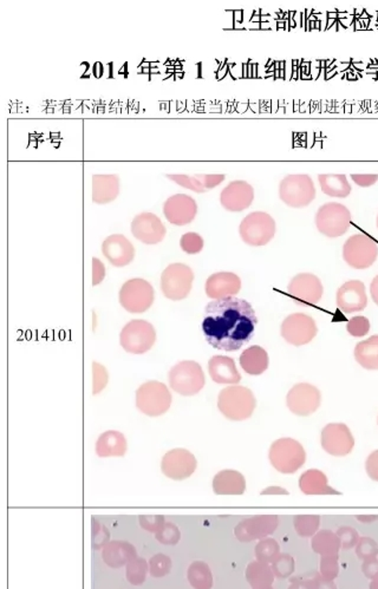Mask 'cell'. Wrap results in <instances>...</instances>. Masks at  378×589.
<instances>
[{"label":"cell","mask_w":378,"mask_h":589,"mask_svg":"<svg viewBox=\"0 0 378 589\" xmlns=\"http://www.w3.org/2000/svg\"><path fill=\"white\" fill-rule=\"evenodd\" d=\"M322 403V395L315 385L299 383L295 385L286 395V405L292 414L307 417L315 414Z\"/></svg>","instance_id":"5bb4252c"},{"label":"cell","mask_w":378,"mask_h":589,"mask_svg":"<svg viewBox=\"0 0 378 589\" xmlns=\"http://www.w3.org/2000/svg\"><path fill=\"white\" fill-rule=\"evenodd\" d=\"M119 298L124 310L130 313H143L153 305L155 293L153 286L147 280L134 278L124 283Z\"/></svg>","instance_id":"8fae6325"},{"label":"cell","mask_w":378,"mask_h":589,"mask_svg":"<svg viewBox=\"0 0 378 589\" xmlns=\"http://www.w3.org/2000/svg\"><path fill=\"white\" fill-rule=\"evenodd\" d=\"M370 293L371 298L374 300V304L378 306V276H374V280L371 281Z\"/></svg>","instance_id":"db71d44e"},{"label":"cell","mask_w":378,"mask_h":589,"mask_svg":"<svg viewBox=\"0 0 378 589\" xmlns=\"http://www.w3.org/2000/svg\"><path fill=\"white\" fill-rule=\"evenodd\" d=\"M281 337L293 346H303L315 339L318 327L315 319L304 313H295L285 318L281 324Z\"/></svg>","instance_id":"4fadbf2b"},{"label":"cell","mask_w":378,"mask_h":589,"mask_svg":"<svg viewBox=\"0 0 378 589\" xmlns=\"http://www.w3.org/2000/svg\"><path fill=\"white\" fill-rule=\"evenodd\" d=\"M323 580L322 575L317 571H310L302 576L291 578V585L288 589H318L319 583Z\"/></svg>","instance_id":"f35d334b"},{"label":"cell","mask_w":378,"mask_h":589,"mask_svg":"<svg viewBox=\"0 0 378 589\" xmlns=\"http://www.w3.org/2000/svg\"><path fill=\"white\" fill-rule=\"evenodd\" d=\"M339 573L338 566V555L322 556L320 560V575L323 578L333 581Z\"/></svg>","instance_id":"ee69618b"},{"label":"cell","mask_w":378,"mask_h":589,"mask_svg":"<svg viewBox=\"0 0 378 589\" xmlns=\"http://www.w3.org/2000/svg\"><path fill=\"white\" fill-rule=\"evenodd\" d=\"M278 526L276 516H258L240 523L236 528V535L241 541H251L274 533Z\"/></svg>","instance_id":"cb8c5ba5"},{"label":"cell","mask_w":378,"mask_h":589,"mask_svg":"<svg viewBox=\"0 0 378 589\" xmlns=\"http://www.w3.org/2000/svg\"><path fill=\"white\" fill-rule=\"evenodd\" d=\"M248 582L255 589L267 588L274 582V574L270 568L262 563L255 562L250 564L248 569Z\"/></svg>","instance_id":"836d02e7"},{"label":"cell","mask_w":378,"mask_h":589,"mask_svg":"<svg viewBox=\"0 0 378 589\" xmlns=\"http://www.w3.org/2000/svg\"><path fill=\"white\" fill-rule=\"evenodd\" d=\"M93 377H94V385H93V395H98L104 390L108 385L109 374L104 366L94 362L93 363Z\"/></svg>","instance_id":"f6af8a7d"},{"label":"cell","mask_w":378,"mask_h":589,"mask_svg":"<svg viewBox=\"0 0 378 589\" xmlns=\"http://www.w3.org/2000/svg\"><path fill=\"white\" fill-rule=\"evenodd\" d=\"M288 294L304 305H316L323 297L322 281L311 273H300L295 276L288 287Z\"/></svg>","instance_id":"2e32d148"},{"label":"cell","mask_w":378,"mask_h":589,"mask_svg":"<svg viewBox=\"0 0 378 589\" xmlns=\"http://www.w3.org/2000/svg\"><path fill=\"white\" fill-rule=\"evenodd\" d=\"M276 221L265 212H253L245 217L239 226V234L243 243L250 246H265L276 235Z\"/></svg>","instance_id":"ba28073f"},{"label":"cell","mask_w":378,"mask_h":589,"mask_svg":"<svg viewBox=\"0 0 378 589\" xmlns=\"http://www.w3.org/2000/svg\"><path fill=\"white\" fill-rule=\"evenodd\" d=\"M377 257V243L365 234L352 235L343 246V259L351 269H369Z\"/></svg>","instance_id":"30bf717a"},{"label":"cell","mask_w":378,"mask_h":589,"mask_svg":"<svg viewBox=\"0 0 378 589\" xmlns=\"http://www.w3.org/2000/svg\"><path fill=\"white\" fill-rule=\"evenodd\" d=\"M104 278L105 267L103 262L97 257H94L93 259V285L97 286V285L101 284Z\"/></svg>","instance_id":"f907efd6"},{"label":"cell","mask_w":378,"mask_h":589,"mask_svg":"<svg viewBox=\"0 0 378 589\" xmlns=\"http://www.w3.org/2000/svg\"><path fill=\"white\" fill-rule=\"evenodd\" d=\"M258 318L250 302L231 297L210 302L205 309L203 331L217 350L238 351L253 338Z\"/></svg>","instance_id":"6da1fadb"},{"label":"cell","mask_w":378,"mask_h":589,"mask_svg":"<svg viewBox=\"0 0 378 589\" xmlns=\"http://www.w3.org/2000/svg\"><path fill=\"white\" fill-rule=\"evenodd\" d=\"M355 359L363 369L369 371L378 370V334L357 344L355 347Z\"/></svg>","instance_id":"1f68e13d"},{"label":"cell","mask_w":378,"mask_h":589,"mask_svg":"<svg viewBox=\"0 0 378 589\" xmlns=\"http://www.w3.org/2000/svg\"><path fill=\"white\" fill-rule=\"evenodd\" d=\"M257 407L253 392L245 386L231 385L221 390L217 397V409L229 421H246Z\"/></svg>","instance_id":"7a4b0ae2"},{"label":"cell","mask_w":378,"mask_h":589,"mask_svg":"<svg viewBox=\"0 0 378 589\" xmlns=\"http://www.w3.org/2000/svg\"><path fill=\"white\" fill-rule=\"evenodd\" d=\"M262 495H288V490H285V489L281 488V487L274 485V487L265 489L262 492Z\"/></svg>","instance_id":"f5cc1de1"},{"label":"cell","mask_w":378,"mask_h":589,"mask_svg":"<svg viewBox=\"0 0 378 589\" xmlns=\"http://www.w3.org/2000/svg\"><path fill=\"white\" fill-rule=\"evenodd\" d=\"M376 224H377V228H378V215H377V222H376Z\"/></svg>","instance_id":"91938a15"},{"label":"cell","mask_w":378,"mask_h":589,"mask_svg":"<svg viewBox=\"0 0 378 589\" xmlns=\"http://www.w3.org/2000/svg\"><path fill=\"white\" fill-rule=\"evenodd\" d=\"M127 452V440L119 431L102 433L96 443V454L100 457H122Z\"/></svg>","instance_id":"f546056e"},{"label":"cell","mask_w":378,"mask_h":589,"mask_svg":"<svg viewBox=\"0 0 378 589\" xmlns=\"http://www.w3.org/2000/svg\"><path fill=\"white\" fill-rule=\"evenodd\" d=\"M196 459L186 449H174L166 454L162 459V471L167 478L181 481L194 474L196 470Z\"/></svg>","instance_id":"ac0fdd59"},{"label":"cell","mask_w":378,"mask_h":589,"mask_svg":"<svg viewBox=\"0 0 378 589\" xmlns=\"http://www.w3.org/2000/svg\"><path fill=\"white\" fill-rule=\"evenodd\" d=\"M168 381L173 391L189 397L198 395L203 390L206 378L198 363L184 360L173 366L169 371Z\"/></svg>","instance_id":"277c9868"},{"label":"cell","mask_w":378,"mask_h":589,"mask_svg":"<svg viewBox=\"0 0 378 589\" xmlns=\"http://www.w3.org/2000/svg\"><path fill=\"white\" fill-rule=\"evenodd\" d=\"M346 330H348L350 336L362 338V337L367 336L370 331V321L367 317L357 316V317L351 318L348 321Z\"/></svg>","instance_id":"7bdbcfd3"},{"label":"cell","mask_w":378,"mask_h":589,"mask_svg":"<svg viewBox=\"0 0 378 589\" xmlns=\"http://www.w3.org/2000/svg\"><path fill=\"white\" fill-rule=\"evenodd\" d=\"M172 395L161 381H147L136 391V407L149 417H160L170 409Z\"/></svg>","instance_id":"8992f818"},{"label":"cell","mask_w":378,"mask_h":589,"mask_svg":"<svg viewBox=\"0 0 378 589\" xmlns=\"http://www.w3.org/2000/svg\"><path fill=\"white\" fill-rule=\"evenodd\" d=\"M272 568H274V574L277 575L278 578H288L295 571V560L292 556L281 554L274 559Z\"/></svg>","instance_id":"60d3db41"},{"label":"cell","mask_w":378,"mask_h":589,"mask_svg":"<svg viewBox=\"0 0 378 589\" xmlns=\"http://www.w3.org/2000/svg\"><path fill=\"white\" fill-rule=\"evenodd\" d=\"M156 341L153 325L146 320H131L121 331L120 344L128 353L143 355L151 350Z\"/></svg>","instance_id":"9c48e42d"},{"label":"cell","mask_w":378,"mask_h":589,"mask_svg":"<svg viewBox=\"0 0 378 589\" xmlns=\"http://www.w3.org/2000/svg\"><path fill=\"white\" fill-rule=\"evenodd\" d=\"M259 589H272V588H269V587H267V588H259Z\"/></svg>","instance_id":"680465c9"},{"label":"cell","mask_w":378,"mask_h":589,"mask_svg":"<svg viewBox=\"0 0 378 589\" xmlns=\"http://www.w3.org/2000/svg\"><path fill=\"white\" fill-rule=\"evenodd\" d=\"M131 233L142 243L156 245L165 239L167 229L158 215L143 212L131 221Z\"/></svg>","instance_id":"e0dca14e"},{"label":"cell","mask_w":378,"mask_h":589,"mask_svg":"<svg viewBox=\"0 0 378 589\" xmlns=\"http://www.w3.org/2000/svg\"><path fill=\"white\" fill-rule=\"evenodd\" d=\"M320 443L324 452L335 457H344L355 447V438L343 423H331L323 429Z\"/></svg>","instance_id":"9a60e30c"},{"label":"cell","mask_w":378,"mask_h":589,"mask_svg":"<svg viewBox=\"0 0 378 589\" xmlns=\"http://www.w3.org/2000/svg\"><path fill=\"white\" fill-rule=\"evenodd\" d=\"M194 281V273L184 264H172L161 276V290L166 298L179 302L187 298Z\"/></svg>","instance_id":"7c38bea8"},{"label":"cell","mask_w":378,"mask_h":589,"mask_svg":"<svg viewBox=\"0 0 378 589\" xmlns=\"http://www.w3.org/2000/svg\"><path fill=\"white\" fill-rule=\"evenodd\" d=\"M299 488L305 495H342L330 487L326 475L317 469L307 470L300 476Z\"/></svg>","instance_id":"4316f807"},{"label":"cell","mask_w":378,"mask_h":589,"mask_svg":"<svg viewBox=\"0 0 378 589\" xmlns=\"http://www.w3.org/2000/svg\"><path fill=\"white\" fill-rule=\"evenodd\" d=\"M362 571H363V574L367 576V578H370V580H374V578H378V559L377 557H374V559L367 560V561H364L363 564H362Z\"/></svg>","instance_id":"816d5d0a"},{"label":"cell","mask_w":378,"mask_h":589,"mask_svg":"<svg viewBox=\"0 0 378 589\" xmlns=\"http://www.w3.org/2000/svg\"><path fill=\"white\" fill-rule=\"evenodd\" d=\"M167 177L172 180L173 182H175L176 184L184 187L189 191L198 193V194H203L206 191L205 187L203 186V183L198 180L196 174L193 176L184 175V174H170V175H167Z\"/></svg>","instance_id":"74e56055"},{"label":"cell","mask_w":378,"mask_h":589,"mask_svg":"<svg viewBox=\"0 0 378 589\" xmlns=\"http://www.w3.org/2000/svg\"><path fill=\"white\" fill-rule=\"evenodd\" d=\"M255 554L262 562H274V559L279 554V545L277 541L272 539L262 541L255 548Z\"/></svg>","instance_id":"8d00e7d4"},{"label":"cell","mask_w":378,"mask_h":589,"mask_svg":"<svg viewBox=\"0 0 378 589\" xmlns=\"http://www.w3.org/2000/svg\"><path fill=\"white\" fill-rule=\"evenodd\" d=\"M205 290L207 297L214 300L231 298L241 290V280L232 272L214 273L207 279Z\"/></svg>","instance_id":"603a6c76"},{"label":"cell","mask_w":378,"mask_h":589,"mask_svg":"<svg viewBox=\"0 0 378 589\" xmlns=\"http://www.w3.org/2000/svg\"><path fill=\"white\" fill-rule=\"evenodd\" d=\"M370 589H378V578L371 581Z\"/></svg>","instance_id":"6f0895ef"},{"label":"cell","mask_w":378,"mask_h":589,"mask_svg":"<svg viewBox=\"0 0 378 589\" xmlns=\"http://www.w3.org/2000/svg\"><path fill=\"white\" fill-rule=\"evenodd\" d=\"M336 534L341 540L342 548L343 549L353 548L360 541V535L357 533V530L353 529L351 527H342Z\"/></svg>","instance_id":"bcb514c9"},{"label":"cell","mask_w":378,"mask_h":589,"mask_svg":"<svg viewBox=\"0 0 378 589\" xmlns=\"http://www.w3.org/2000/svg\"><path fill=\"white\" fill-rule=\"evenodd\" d=\"M188 578L194 588L210 589L212 587V574L205 563H193L188 571Z\"/></svg>","instance_id":"e575fe53"},{"label":"cell","mask_w":378,"mask_h":589,"mask_svg":"<svg viewBox=\"0 0 378 589\" xmlns=\"http://www.w3.org/2000/svg\"><path fill=\"white\" fill-rule=\"evenodd\" d=\"M208 372L217 384L236 385L241 381V374L236 369L234 359L226 356H214L210 358Z\"/></svg>","instance_id":"d4e9b609"},{"label":"cell","mask_w":378,"mask_h":589,"mask_svg":"<svg viewBox=\"0 0 378 589\" xmlns=\"http://www.w3.org/2000/svg\"><path fill=\"white\" fill-rule=\"evenodd\" d=\"M279 198L285 205L292 208L307 207L316 198L313 180L307 174L285 176L279 184Z\"/></svg>","instance_id":"5b68a950"},{"label":"cell","mask_w":378,"mask_h":589,"mask_svg":"<svg viewBox=\"0 0 378 589\" xmlns=\"http://www.w3.org/2000/svg\"><path fill=\"white\" fill-rule=\"evenodd\" d=\"M270 358L262 346L255 345L243 351L240 356V366L251 376H260L269 369Z\"/></svg>","instance_id":"f1b7e54d"},{"label":"cell","mask_w":378,"mask_h":589,"mask_svg":"<svg viewBox=\"0 0 378 589\" xmlns=\"http://www.w3.org/2000/svg\"><path fill=\"white\" fill-rule=\"evenodd\" d=\"M318 589H337V585H335V582L333 581H329V580L323 578L320 583H319Z\"/></svg>","instance_id":"9f6ffc18"},{"label":"cell","mask_w":378,"mask_h":589,"mask_svg":"<svg viewBox=\"0 0 378 589\" xmlns=\"http://www.w3.org/2000/svg\"><path fill=\"white\" fill-rule=\"evenodd\" d=\"M318 181L320 189L328 196L344 198L351 194V184L344 174H320Z\"/></svg>","instance_id":"4dcf8cb0"},{"label":"cell","mask_w":378,"mask_h":589,"mask_svg":"<svg viewBox=\"0 0 378 589\" xmlns=\"http://www.w3.org/2000/svg\"><path fill=\"white\" fill-rule=\"evenodd\" d=\"M320 524L318 515H300L295 518V528L299 536H315Z\"/></svg>","instance_id":"d590c367"},{"label":"cell","mask_w":378,"mask_h":589,"mask_svg":"<svg viewBox=\"0 0 378 589\" xmlns=\"http://www.w3.org/2000/svg\"><path fill=\"white\" fill-rule=\"evenodd\" d=\"M163 214L169 224L186 226L194 221L198 214V203L189 195H173L163 205Z\"/></svg>","instance_id":"d6986e66"},{"label":"cell","mask_w":378,"mask_h":589,"mask_svg":"<svg viewBox=\"0 0 378 589\" xmlns=\"http://www.w3.org/2000/svg\"><path fill=\"white\" fill-rule=\"evenodd\" d=\"M356 554L363 561L374 559L378 555V545L371 537H362L356 546Z\"/></svg>","instance_id":"b9f144b4"},{"label":"cell","mask_w":378,"mask_h":589,"mask_svg":"<svg viewBox=\"0 0 378 589\" xmlns=\"http://www.w3.org/2000/svg\"><path fill=\"white\" fill-rule=\"evenodd\" d=\"M213 489L217 495H243L246 490V481L238 471L224 470L214 478Z\"/></svg>","instance_id":"83f0119b"},{"label":"cell","mask_w":378,"mask_h":589,"mask_svg":"<svg viewBox=\"0 0 378 589\" xmlns=\"http://www.w3.org/2000/svg\"><path fill=\"white\" fill-rule=\"evenodd\" d=\"M255 200V189L246 181H232L222 189L220 203L226 210L240 213L248 209Z\"/></svg>","instance_id":"ffe728a7"},{"label":"cell","mask_w":378,"mask_h":589,"mask_svg":"<svg viewBox=\"0 0 378 589\" xmlns=\"http://www.w3.org/2000/svg\"><path fill=\"white\" fill-rule=\"evenodd\" d=\"M342 548L341 540L337 534L331 530H322L312 539V549L322 556L338 555Z\"/></svg>","instance_id":"d6a6232c"},{"label":"cell","mask_w":378,"mask_h":589,"mask_svg":"<svg viewBox=\"0 0 378 589\" xmlns=\"http://www.w3.org/2000/svg\"><path fill=\"white\" fill-rule=\"evenodd\" d=\"M270 462L281 474H295L306 461L303 445L293 438H281L270 447Z\"/></svg>","instance_id":"3957f363"},{"label":"cell","mask_w":378,"mask_h":589,"mask_svg":"<svg viewBox=\"0 0 378 589\" xmlns=\"http://www.w3.org/2000/svg\"><path fill=\"white\" fill-rule=\"evenodd\" d=\"M196 176L201 181L206 191L219 186L226 179V176L224 174H196Z\"/></svg>","instance_id":"7dc6e473"},{"label":"cell","mask_w":378,"mask_h":589,"mask_svg":"<svg viewBox=\"0 0 378 589\" xmlns=\"http://www.w3.org/2000/svg\"><path fill=\"white\" fill-rule=\"evenodd\" d=\"M351 179L357 186L367 188L377 182L378 174H351Z\"/></svg>","instance_id":"681fc988"},{"label":"cell","mask_w":378,"mask_h":589,"mask_svg":"<svg viewBox=\"0 0 378 589\" xmlns=\"http://www.w3.org/2000/svg\"><path fill=\"white\" fill-rule=\"evenodd\" d=\"M180 246L181 250H184V253L198 254L203 250L205 241H203L201 235L191 231V233H186L181 236Z\"/></svg>","instance_id":"ab89813d"},{"label":"cell","mask_w":378,"mask_h":589,"mask_svg":"<svg viewBox=\"0 0 378 589\" xmlns=\"http://www.w3.org/2000/svg\"><path fill=\"white\" fill-rule=\"evenodd\" d=\"M367 474L372 481L378 482V450L372 452L365 462Z\"/></svg>","instance_id":"c3c4849f"},{"label":"cell","mask_w":378,"mask_h":589,"mask_svg":"<svg viewBox=\"0 0 378 589\" xmlns=\"http://www.w3.org/2000/svg\"><path fill=\"white\" fill-rule=\"evenodd\" d=\"M102 253L112 265L124 267L134 260L135 248L124 235L114 234L102 243Z\"/></svg>","instance_id":"7402d4cb"},{"label":"cell","mask_w":378,"mask_h":589,"mask_svg":"<svg viewBox=\"0 0 378 589\" xmlns=\"http://www.w3.org/2000/svg\"><path fill=\"white\" fill-rule=\"evenodd\" d=\"M120 194V177L115 174L93 175V202L107 205L115 201Z\"/></svg>","instance_id":"484cf974"},{"label":"cell","mask_w":378,"mask_h":589,"mask_svg":"<svg viewBox=\"0 0 378 589\" xmlns=\"http://www.w3.org/2000/svg\"><path fill=\"white\" fill-rule=\"evenodd\" d=\"M356 518L362 523H372L377 521L378 515H357Z\"/></svg>","instance_id":"11a10c76"},{"label":"cell","mask_w":378,"mask_h":589,"mask_svg":"<svg viewBox=\"0 0 378 589\" xmlns=\"http://www.w3.org/2000/svg\"><path fill=\"white\" fill-rule=\"evenodd\" d=\"M377 423H378V418H377Z\"/></svg>","instance_id":"94428289"},{"label":"cell","mask_w":378,"mask_h":589,"mask_svg":"<svg viewBox=\"0 0 378 589\" xmlns=\"http://www.w3.org/2000/svg\"><path fill=\"white\" fill-rule=\"evenodd\" d=\"M338 309L344 313L363 311L367 306L365 285L360 280H350L342 285L336 295Z\"/></svg>","instance_id":"44dd1931"},{"label":"cell","mask_w":378,"mask_h":589,"mask_svg":"<svg viewBox=\"0 0 378 589\" xmlns=\"http://www.w3.org/2000/svg\"><path fill=\"white\" fill-rule=\"evenodd\" d=\"M316 227L328 238H339L351 226V213L348 207L337 202L323 205L316 214Z\"/></svg>","instance_id":"52a82bcc"}]
</instances>
